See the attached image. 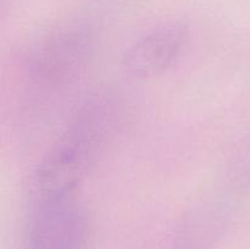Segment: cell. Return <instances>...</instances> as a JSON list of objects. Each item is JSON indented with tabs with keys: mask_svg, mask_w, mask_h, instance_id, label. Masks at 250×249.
Here are the masks:
<instances>
[{
	"mask_svg": "<svg viewBox=\"0 0 250 249\" xmlns=\"http://www.w3.org/2000/svg\"><path fill=\"white\" fill-rule=\"evenodd\" d=\"M126 116L124 97L102 88L78 103L53 145L37 164L29 198L76 194L114 144Z\"/></svg>",
	"mask_w": 250,
	"mask_h": 249,
	"instance_id": "6da1fadb",
	"label": "cell"
},
{
	"mask_svg": "<svg viewBox=\"0 0 250 249\" xmlns=\"http://www.w3.org/2000/svg\"><path fill=\"white\" fill-rule=\"evenodd\" d=\"M97 50V32L85 21L61 22L39 36L23 62L29 106L46 109L62 102L84 77Z\"/></svg>",
	"mask_w": 250,
	"mask_h": 249,
	"instance_id": "7a4b0ae2",
	"label": "cell"
},
{
	"mask_svg": "<svg viewBox=\"0 0 250 249\" xmlns=\"http://www.w3.org/2000/svg\"><path fill=\"white\" fill-rule=\"evenodd\" d=\"M89 211L76 194L29 198L23 225V249H85Z\"/></svg>",
	"mask_w": 250,
	"mask_h": 249,
	"instance_id": "3957f363",
	"label": "cell"
},
{
	"mask_svg": "<svg viewBox=\"0 0 250 249\" xmlns=\"http://www.w3.org/2000/svg\"><path fill=\"white\" fill-rule=\"evenodd\" d=\"M238 178L231 172L182 214L172 233V249H215L227 233L239 204Z\"/></svg>",
	"mask_w": 250,
	"mask_h": 249,
	"instance_id": "277c9868",
	"label": "cell"
},
{
	"mask_svg": "<svg viewBox=\"0 0 250 249\" xmlns=\"http://www.w3.org/2000/svg\"><path fill=\"white\" fill-rule=\"evenodd\" d=\"M188 41L185 22L160 24L139 37L126 49L122 58L124 71L136 80L158 77L172 67Z\"/></svg>",
	"mask_w": 250,
	"mask_h": 249,
	"instance_id": "5b68a950",
	"label": "cell"
}]
</instances>
